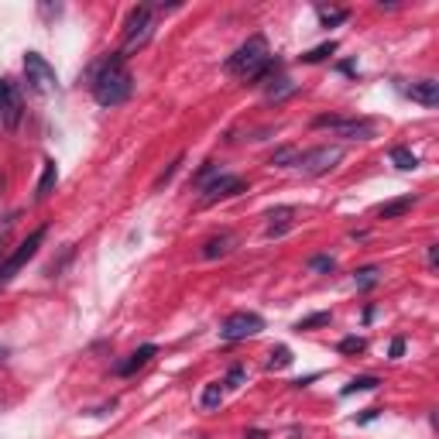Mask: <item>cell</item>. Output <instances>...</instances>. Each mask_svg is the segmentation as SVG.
I'll return each mask as SVG.
<instances>
[{
	"label": "cell",
	"instance_id": "1",
	"mask_svg": "<svg viewBox=\"0 0 439 439\" xmlns=\"http://www.w3.org/2000/svg\"><path fill=\"white\" fill-rule=\"evenodd\" d=\"M89 89H93V100L100 107H120L134 89V79L127 66H124V55L113 52L107 55L100 66L93 69V79H89Z\"/></svg>",
	"mask_w": 439,
	"mask_h": 439
},
{
	"label": "cell",
	"instance_id": "2",
	"mask_svg": "<svg viewBox=\"0 0 439 439\" xmlns=\"http://www.w3.org/2000/svg\"><path fill=\"white\" fill-rule=\"evenodd\" d=\"M268 59H271L268 42H264L261 35H254V38H247V42H244L241 48L227 59V62H223V69H227V72H234V76H241V79H251V76H254V72H258Z\"/></svg>",
	"mask_w": 439,
	"mask_h": 439
},
{
	"label": "cell",
	"instance_id": "3",
	"mask_svg": "<svg viewBox=\"0 0 439 439\" xmlns=\"http://www.w3.org/2000/svg\"><path fill=\"white\" fill-rule=\"evenodd\" d=\"M152 31H154V7H148V4L134 7L127 14V24H124V48H120V55L127 59L131 52L144 48L148 38H152Z\"/></svg>",
	"mask_w": 439,
	"mask_h": 439
},
{
	"label": "cell",
	"instance_id": "4",
	"mask_svg": "<svg viewBox=\"0 0 439 439\" xmlns=\"http://www.w3.org/2000/svg\"><path fill=\"white\" fill-rule=\"evenodd\" d=\"M45 237H48V227L31 230V234H28V237H24V241L18 244L11 254H7V261H0V285H7V282H11V278H14V275L24 268V264L38 254V247L45 244Z\"/></svg>",
	"mask_w": 439,
	"mask_h": 439
},
{
	"label": "cell",
	"instance_id": "5",
	"mask_svg": "<svg viewBox=\"0 0 439 439\" xmlns=\"http://www.w3.org/2000/svg\"><path fill=\"white\" fill-rule=\"evenodd\" d=\"M312 127H329L336 137H347V141H367V137H374V120H360V117L347 120V117H329V113H323V117L312 120Z\"/></svg>",
	"mask_w": 439,
	"mask_h": 439
},
{
	"label": "cell",
	"instance_id": "6",
	"mask_svg": "<svg viewBox=\"0 0 439 439\" xmlns=\"http://www.w3.org/2000/svg\"><path fill=\"white\" fill-rule=\"evenodd\" d=\"M261 329H264V319L258 316V312H234V316L223 319V326H219V340L237 343V340H247V336H258Z\"/></svg>",
	"mask_w": 439,
	"mask_h": 439
},
{
	"label": "cell",
	"instance_id": "7",
	"mask_svg": "<svg viewBox=\"0 0 439 439\" xmlns=\"http://www.w3.org/2000/svg\"><path fill=\"white\" fill-rule=\"evenodd\" d=\"M24 76H28V86L35 89V93H52V89L59 86L55 69L48 66V59L38 55V52H28L24 55Z\"/></svg>",
	"mask_w": 439,
	"mask_h": 439
},
{
	"label": "cell",
	"instance_id": "8",
	"mask_svg": "<svg viewBox=\"0 0 439 439\" xmlns=\"http://www.w3.org/2000/svg\"><path fill=\"white\" fill-rule=\"evenodd\" d=\"M21 113H24V103H21V89L14 79H0V124L7 131H14L21 124Z\"/></svg>",
	"mask_w": 439,
	"mask_h": 439
},
{
	"label": "cell",
	"instance_id": "9",
	"mask_svg": "<svg viewBox=\"0 0 439 439\" xmlns=\"http://www.w3.org/2000/svg\"><path fill=\"white\" fill-rule=\"evenodd\" d=\"M343 158V148H329V144H323V148H312V152L299 154V161H295V169L299 172H306V176H323V172H329V169H336V161Z\"/></svg>",
	"mask_w": 439,
	"mask_h": 439
},
{
	"label": "cell",
	"instance_id": "10",
	"mask_svg": "<svg viewBox=\"0 0 439 439\" xmlns=\"http://www.w3.org/2000/svg\"><path fill=\"white\" fill-rule=\"evenodd\" d=\"M244 189V178L237 176H213L206 186H203V206H213L219 199H230V196H241Z\"/></svg>",
	"mask_w": 439,
	"mask_h": 439
},
{
	"label": "cell",
	"instance_id": "11",
	"mask_svg": "<svg viewBox=\"0 0 439 439\" xmlns=\"http://www.w3.org/2000/svg\"><path fill=\"white\" fill-rule=\"evenodd\" d=\"M405 96H412V103L422 107H439V83L436 79H416L412 86H405Z\"/></svg>",
	"mask_w": 439,
	"mask_h": 439
},
{
	"label": "cell",
	"instance_id": "12",
	"mask_svg": "<svg viewBox=\"0 0 439 439\" xmlns=\"http://www.w3.org/2000/svg\"><path fill=\"white\" fill-rule=\"evenodd\" d=\"M154 353H158V347H154V343H144V347H137V350H134L127 360H120V364L113 367V374H117V377H131L134 371H141V367L152 360Z\"/></svg>",
	"mask_w": 439,
	"mask_h": 439
},
{
	"label": "cell",
	"instance_id": "13",
	"mask_svg": "<svg viewBox=\"0 0 439 439\" xmlns=\"http://www.w3.org/2000/svg\"><path fill=\"white\" fill-rule=\"evenodd\" d=\"M292 219H295V206H278V210H271L268 213V237H282L292 230Z\"/></svg>",
	"mask_w": 439,
	"mask_h": 439
},
{
	"label": "cell",
	"instance_id": "14",
	"mask_svg": "<svg viewBox=\"0 0 439 439\" xmlns=\"http://www.w3.org/2000/svg\"><path fill=\"white\" fill-rule=\"evenodd\" d=\"M230 247H234V234H217V237H210V241L203 244V258L206 261H217V258H223V254H230Z\"/></svg>",
	"mask_w": 439,
	"mask_h": 439
},
{
	"label": "cell",
	"instance_id": "15",
	"mask_svg": "<svg viewBox=\"0 0 439 439\" xmlns=\"http://www.w3.org/2000/svg\"><path fill=\"white\" fill-rule=\"evenodd\" d=\"M55 182H59V165H55V158H45V172L38 178V189H35V199L42 203V199L52 196V189H55Z\"/></svg>",
	"mask_w": 439,
	"mask_h": 439
},
{
	"label": "cell",
	"instance_id": "16",
	"mask_svg": "<svg viewBox=\"0 0 439 439\" xmlns=\"http://www.w3.org/2000/svg\"><path fill=\"white\" fill-rule=\"evenodd\" d=\"M412 206H416V196L392 199V203H384V206H377V217H381V219H398V217H405V213H409Z\"/></svg>",
	"mask_w": 439,
	"mask_h": 439
},
{
	"label": "cell",
	"instance_id": "17",
	"mask_svg": "<svg viewBox=\"0 0 439 439\" xmlns=\"http://www.w3.org/2000/svg\"><path fill=\"white\" fill-rule=\"evenodd\" d=\"M377 384H381V377H374V374H360V377H353V381H347V384L340 388V395L350 398V395H357V392H374Z\"/></svg>",
	"mask_w": 439,
	"mask_h": 439
},
{
	"label": "cell",
	"instance_id": "18",
	"mask_svg": "<svg viewBox=\"0 0 439 439\" xmlns=\"http://www.w3.org/2000/svg\"><path fill=\"white\" fill-rule=\"evenodd\" d=\"M392 165H395V169H401V172H416V169H418V158L412 154V148L398 144V148H392Z\"/></svg>",
	"mask_w": 439,
	"mask_h": 439
},
{
	"label": "cell",
	"instance_id": "19",
	"mask_svg": "<svg viewBox=\"0 0 439 439\" xmlns=\"http://www.w3.org/2000/svg\"><path fill=\"white\" fill-rule=\"evenodd\" d=\"M199 405H203L206 412L219 409V405H223V384H219V381H210V384L203 388V395H199Z\"/></svg>",
	"mask_w": 439,
	"mask_h": 439
},
{
	"label": "cell",
	"instance_id": "20",
	"mask_svg": "<svg viewBox=\"0 0 439 439\" xmlns=\"http://www.w3.org/2000/svg\"><path fill=\"white\" fill-rule=\"evenodd\" d=\"M353 282H357V288H360V292H367V288H374L377 282H381V268H377V264H367V268H360V271L353 275Z\"/></svg>",
	"mask_w": 439,
	"mask_h": 439
},
{
	"label": "cell",
	"instance_id": "21",
	"mask_svg": "<svg viewBox=\"0 0 439 439\" xmlns=\"http://www.w3.org/2000/svg\"><path fill=\"white\" fill-rule=\"evenodd\" d=\"M333 52H336V42H323V45H316V48H309V52H302V62H306V66L326 62Z\"/></svg>",
	"mask_w": 439,
	"mask_h": 439
},
{
	"label": "cell",
	"instance_id": "22",
	"mask_svg": "<svg viewBox=\"0 0 439 439\" xmlns=\"http://www.w3.org/2000/svg\"><path fill=\"white\" fill-rule=\"evenodd\" d=\"M288 364H292V350L288 347H275L271 357H268V371H285Z\"/></svg>",
	"mask_w": 439,
	"mask_h": 439
},
{
	"label": "cell",
	"instance_id": "23",
	"mask_svg": "<svg viewBox=\"0 0 439 439\" xmlns=\"http://www.w3.org/2000/svg\"><path fill=\"white\" fill-rule=\"evenodd\" d=\"M295 161H299V148H292V144H285V148H278V152L271 154V165H278V169H288Z\"/></svg>",
	"mask_w": 439,
	"mask_h": 439
},
{
	"label": "cell",
	"instance_id": "24",
	"mask_svg": "<svg viewBox=\"0 0 439 439\" xmlns=\"http://www.w3.org/2000/svg\"><path fill=\"white\" fill-rule=\"evenodd\" d=\"M329 319H333L329 312H312V316L295 323V333H306V329H316V326H329Z\"/></svg>",
	"mask_w": 439,
	"mask_h": 439
},
{
	"label": "cell",
	"instance_id": "25",
	"mask_svg": "<svg viewBox=\"0 0 439 439\" xmlns=\"http://www.w3.org/2000/svg\"><path fill=\"white\" fill-rule=\"evenodd\" d=\"M244 381H247V367H244V364H234V367L227 371V377H223V388H241Z\"/></svg>",
	"mask_w": 439,
	"mask_h": 439
},
{
	"label": "cell",
	"instance_id": "26",
	"mask_svg": "<svg viewBox=\"0 0 439 439\" xmlns=\"http://www.w3.org/2000/svg\"><path fill=\"white\" fill-rule=\"evenodd\" d=\"M350 18V11H326V7H319V21L323 28H333V24H343Z\"/></svg>",
	"mask_w": 439,
	"mask_h": 439
},
{
	"label": "cell",
	"instance_id": "27",
	"mask_svg": "<svg viewBox=\"0 0 439 439\" xmlns=\"http://www.w3.org/2000/svg\"><path fill=\"white\" fill-rule=\"evenodd\" d=\"M178 165H182V154H178V158H176V161H172V165H169V169H165V172H161V176L154 178V193H158V189H165V186L172 182V176H176V172H178Z\"/></svg>",
	"mask_w": 439,
	"mask_h": 439
},
{
	"label": "cell",
	"instance_id": "28",
	"mask_svg": "<svg viewBox=\"0 0 439 439\" xmlns=\"http://www.w3.org/2000/svg\"><path fill=\"white\" fill-rule=\"evenodd\" d=\"M309 268H312V271H323V275H329V271L336 268V261H333L329 254H316V258H309Z\"/></svg>",
	"mask_w": 439,
	"mask_h": 439
},
{
	"label": "cell",
	"instance_id": "29",
	"mask_svg": "<svg viewBox=\"0 0 439 439\" xmlns=\"http://www.w3.org/2000/svg\"><path fill=\"white\" fill-rule=\"evenodd\" d=\"M213 176H219V165H217V161H206V165H203V169L196 172V186L203 189V186H206V182H210Z\"/></svg>",
	"mask_w": 439,
	"mask_h": 439
},
{
	"label": "cell",
	"instance_id": "30",
	"mask_svg": "<svg viewBox=\"0 0 439 439\" xmlns=\"http://www.w3.org/2000/svg\"><path fill=\"white\" fill-rule=\"evenodd\" d=\"M367 350V343L360 340V336H347V340H340V353H364Z\"/></svg>",
	"mask_w": 439,
	"mask_h": 439
},
{
	"label": "cell",
	"instance_id": "31",
	"mask_svg": "<svg viewBox=\"0 0 439 439\" xmlns=\"http://www.w3.org/2000/svg\"><path fill=\"white\" fill-rule=\"evenodd\" d=\"M401 353H405V340L395 336V340H392V347H388V357H401Z\"/></svg>",
	"mask_w": 439,
	"mask_h": 439
},
{
	"label": "cell",
	"instance_id": "32",
	"mask_svg": "<svg viewBox=\"0 0 439 439\" xmlns=\"http://www.w3.org/2000/svg\"><path fill=\"white\" fill-rule=\"evenodd\" d=\"M426 258H429V268H436V261H439V244H429Z\"/></svg>",
	"mask_w": 439,
	"mask_h": 439
},
{
	"label": "cell",
	"instance_id": "33",
	"mask_svg": "<svg viewBox=\"0 0 439 439\" xmlns=\"http://www.w3.org/2000/svg\"><path fill=\"white\" fill-rule=\"evenodd\" d=\"M381 416V409H367V412H364V416H357V422H360V426H364V422H371V418H377Z\"/></svg>",
	"mask_w": 439,
	"mask_h": 439
},
{
	"label": "cell",
	"instance_id": "34",
	"mask_svg": "<svg viewBox=\"0 0 439 439\" xmlns=\"http://www.w3.org/2000/svg\"><path fill=\"white\" fill-rule=\"evenodd\" d=\"M0 357H4V347H0Z\"/></svg>",
	"mask_w": 439,
	"mask_h": 439
}]
</instances>
